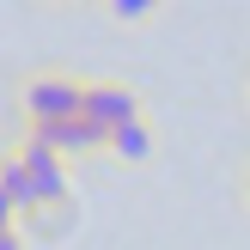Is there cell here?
Listing matches in <instances>:
<instances>
[{"label":"cell","instance_id":"8992f818","mask_svg":"<svg viewBox=\"0 0 250 250\" xmlns=\"http://www.w3.org/2000/svg\"><path fill=\"white\" fill-rule=\"evenodd\" d=\"M98 6H104L116 24H146V19H159L165 0H98Z\"/></svg>","mask_w":250,"mask_h":250},{"label":"cell","instance_id":"5b68a950","mask_svg":"<svg viewBox=\"0 0 250 250\" xmlns=\"http://www.w3.org/2000/svg\"><path fill=\"white\" fill-rule=\"evenodd\" d=\"M0 189L24 208V220L37 214V189H31V171H24V153H19V146H6V153H0Z\"/></svg>","mask_w":250,"mask_h":250},{"label":"cell","instance_id":"9c48e42d","mask_svg":"<svg viewBox=\"0 0 250 250\" xmlns=\"http://www.w3.org/2000/svg\"><path fill=\"white\" fill-rule=\"evenodd\" d=\"M0 250H24V238H19V232H6V238H0Z\"/></svg>","mask_w":250,"mask_h":250},{"label":"cell","instance_id":"52a82bcc","mask_svg":"<svg viewBox=\"0 0 250 250\" xmlns=\"http://www.w3.org/2000/svg\"><path fill=\"white\" fill-rule=\"evenodd\" d=\"M19 220H24V208L12 202L6 189H0V238H6V232H19Z\"/></svg>","mask_w":250,"mask_h":250},{"label":"cell","instance_id":"ba28073f","mask_svg":"<svg viewBox=\"0 0 250 250\" xmlns=\"http://www.w3.org/2000/svg\"><path fill=\"white\" fill-rule=\"evenodd\" d=\"M238 202L250 208V165H244V177H238Z\"/></svg>","mask_w":250,"mask_h":250},{"label":"cell","instance_id":"7a4b0ae2","mask_svg":"<svg viewBox=\"0 0 250 250\" xmlns=\"http://www.w3.org/2000/svg\"><path fill=\"white\" fill-rule=\"evenodd\" d=\"M80 116L110 141L116 128H128V122L146 116V110H141V92H134L128 80H85V104H80Z\"/></svg>","mask_w":250,"mask_h":250},{"label":"cell","instance_id":"3957f363","mask_svg":"<svg viewBox=\"0 0 250 250\" xmlns=\"http://www.w3.org/2000/svg\"><path fill=\"white\" fill-rule=\"evenodd\" d=\"M24 141L49 146V153L61 159H92V153H110V141L92 128L85 116H67V122H43V128H24Z\"/></svg>","mask_w":250,"mask_h":250},{"label":"cell","instance_id":"30bf717a","mask_svg":"<svg viewBox=\"0 0 250 250\" xmlns=\"http://www.w3.org/2000/svg\"><path fill=\"white\" fill-rule=\"evenodd\" d=\"M55 6H67V0H55Z\"/></svg>","mask_w":250,"mask_h":250},{"label":"cell","instance_id":"6da1fadb","mask_svg":"<svg viewBox=\"0 0 250 250\" xmlns=\"http://www.w3.org/2000/svg\"><path fill=\"white\" fill-rule=\"evenodd\" d=\"M80 104H85V80L67 73V67H43V73H31V80H19V116H24V128L67 122V116H80Z\"/></svg>","mask_w":250,"mask_h":250},{"label":"cell","instance_id":"8fae6325","mask_svg":"<svg viewBox=\"0 0 250 250\" xmlns=\"http://www.w3.org/2000/svg\"><path fill=\"white\" fill-rule=\"evenodd\" d=\"M244 92H250V80H244Z\"/></svg>","mask_w":250,"mask_h":250},{"label":"cell","instance_id":"277c9868","mask_svg":"<svg viewBox=\"0 0 250 250\" xmlns=\"http://www.w3.org/2000/svg\"><path fill=\"white\" fill-rule=\"evenodd\" d=\"M110 159H122V165H146V159H153V122L134 116L128 128H116V134H110Z\"/></svg>","mask_w":250,"mask_h":250}]
</instances>
